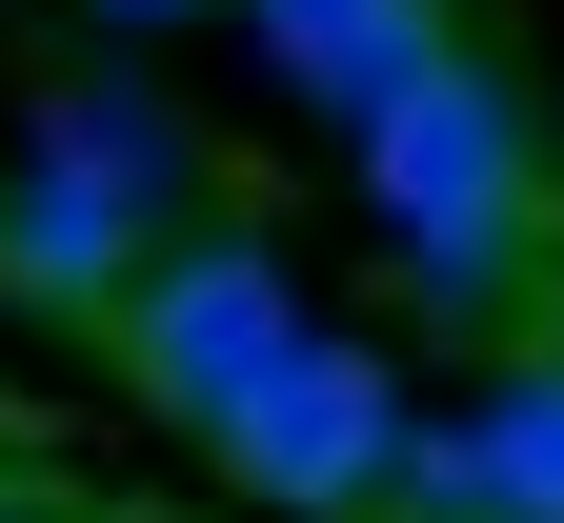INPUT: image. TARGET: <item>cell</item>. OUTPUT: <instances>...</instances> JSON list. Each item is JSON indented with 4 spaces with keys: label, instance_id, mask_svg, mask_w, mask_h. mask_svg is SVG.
<instances>
[{
    "label": "cell",
    "instance_id": "3",
    "mask_svg": "<svg viewBox=\"0 0 564 523\" xmlns=\"http://www.w3.org/2000/svg\"><path fill=\"white\" fill-rule=\"evenodd\" d=\"M282 342H303V282H282V242H242V221H202V242H162V262L121 282V323H101V362H121V383L162 403L182 443L223 423V403L262 383Z\"/></svg>",
    "mask_w": 564,
    "mask_h": 523
},
{
    "label": "cell",
    "instance_id": "4",
    "mask_svg": "<svg viewBox=\"0 0 564 523\" xmlns=\"http://www.w3.org/2000/svg\"><path fill=\"white\" fill-rule=\"evenodd\" d=\"M141 182H162V162H141L121 121H61V162L0 182V303H21V323H121V282L162 262Z\"/></svg>",
    "mask_w": 564,
    "mask_h": 523
},
{
    "label": "cell",
    "instance_id": "7",
    "mask_svg": "<svg viewBox=\"0 0 564 523\" xmlns=\"http://www.w3.org/2000/svg\"><path fill=\"white\" fill-rule=\"evenodd\" d=\"M101 21H202V0H101Z\"/></svg>",
    "mask_w": 564,
    "mask_h": 523
},
{
    "label": "cell",
    "instance_id": "6",
    "mask_svg": "<svg viewBox=\"0 0 564 523\" xmlns=\"http://www.w3.org/2000/svg\"><path fill=\"white\" fill-rule=\"evenodd\" d=\"M484 464H505L524 523H564V323L505 342V383H484Z\"/></svg>",
    "mask_w": 564,
    "mask_h": 523
},
{
    "label": "cell",
    "instance_id": "5",
    "mask_svg": "<svg viewBox=\"0 0 564 523\" xmlns=\"http://www.w3.org/2000/svg\"><path fill=\"white\" fill-rule=\"evenodd\" d=\"M242 41H262V81H282V101H323L343 141H364V121H383L464 21H444V0H242Z\"/></svg>",
    "mask_w": 564,
    "mask_h": 523
},
{
    "label": "cell",
    "instance_id": "1",
    "mask_svg": "<svg viewBox=\"0 0 564 523\" xmlns=\"http://www.w3.org/2000/svg\"><path fill=\"white\" fill-rule=\"evenodd\" d=\"M364 221L403 242L423 303L505 323V282L564 262V141H544V101L505 81V61H464V41H444V61L364 121Z\"/></svg>",
    "mask_w": 564,
    "mask_h": 523
},
{
    "label": "cell",
    "instance_id": "2",
    "mask_svg": "<svg viewBox=\"0 0 564 523\" xmlns=\"http://www.w3.org/2000/svg\"><path fill=\"white\" fill-rule=\"evenodd\" d=\"M202 464H223L242 503H282V523H383V483H403V383H383L364 342L303 323L223 423H202Z\"/></svg>",
    "mask_w": 564,
    "mask_h": 523
}]
</instances>
